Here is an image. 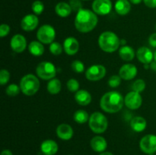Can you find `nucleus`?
<instances>
[{
	"instance_id": "1",
	"label": "nucleus",
	"mask_w": 156,
	"mask_h": 155,
	"mask_svg": "<svg viewBox=\"0 0 156 155\" xmlns=\"http://www.w3.org/2000/svg\"><path fill=\"white\" fill-rule=\"evenodd\" d=\"M98 22L97 15L89 9H81L75 18V27L81 33L91 31Z\"/></svg>"
},
{
	"instance_id": "2",
	"label": "nucleus",
	"mask_w": 156,
	"mask_h": 155,
	"mask_svg": "<svg viewBox=\"0 0 156 155\" xmlns=\"http://www.w3.org/2000/svg\"><path fill=\"white\" fill-rule=\"evenodd\" d=\"M124 100L121 94L117 91H110L102 96L100 106L102 110L109 113L117 112L123 108Z\"/></svg>"
},
{
	"instance_id": "3",
	"label": "nucleus",
	"mask_w": 156,
	"mask_h": 155,
	"mask_svg": "<svg viewBox=\"0 0 156 155\" xmlns=\"http://www.w3.org/2000/svg\"><path fill=\"white\" fill-rule=\"evenodd\" d=\"M98 45L104 52L114 53L120 46V40L114 32L105 31L99 36Z\"/></svg>"
},
{
	"instance_id": "4",
	"label": "nucleus",
	"mask_w": 156,
	"mask_h": 155,
	"mask_svg": "<svg viewBox=\"0 0 156 155\" xmlns=\"http://www.w3.org/2000/svg\"><path fill=\"white\" fill-rule=\"evenodd\" d=\"M21 91L26 96H32L36 94L40 88V81L37 78L32 74L24 75L20 81Z\"/></svg>"
},
{
	"instance_id": "5",
	"label": "nucleus",
	"mask_w": 156,
	"mask_h": 155,
	"mask_svg": "<svg viewBox=\"0 0 156 155\" xmlns=\"http://www.w3.org/2000/svg\"><path fill=\"white\" fill-rule=\"evenodd\" d=\"M89 128L96 134H101L107 130L108 121L107 117L100 112H94L91 114L88 120Z\"/></svg>"
},
{
	"instance_id": "6",
	"label": "nucleus",
	"mask_w": 156,
	"mask_h": 155,
	"mask_svg": "<svg viewBox=\"0 0 156 155\" xmlns=\"http://www.w3.org/2000/svg\"><path fill=\"white\" fill-rule=\"evenodd\" d=\"M36 73L43 80H51L56 76V68L51 62H42L37 66Z\"/></svg>"
},
{
	"instance_id": "7",
	"label": "nucleus",
	"mask_w": 156,
	"mask_h": 155,
	"mask_svg": "<svg viewBox=\"0 0 156 155\" xmlns=\"http://www.w3.org/2000/svg\"><path fill=\"white\" fill-rule=\"evenodd\" d=\"M37 37L38 40L44 44L52 43L56 37L55 29L49 24H44L41 26L37 30Z\"/></svg>"
},
{
	"instance_id": "8",
	"label": "nucleus",
	"mask_w": 156,
	"mask_h": 155,
	"mask_svg": "<svg viewBox=\"0 0 156 155\" xmlns=\"http://www.w3.org/2000/svg\"><path fill=\"white\" fill-rule=\"evenodd\" d=\"M140 147L142 151L147 154H153L156 152V135H149L143 137L140 142Z\"/></svg>"
},
{
	"instance_id": "9",
	"label": "nucleus",
	"mask_w": 156,
	"mask_h": 155,
	"mask_svg": "<svg viewBox=\"0 0 156 155\" xmlns=\"http://www.w3.org/2000/svg\"><path fill=\"white\" fill-rule=\"evenodd\" d=\"M106 74V68L102 65H94L90 66L85 71V77L91 81H97L103 78Z\"/></svg>"
},
{
	"instance_id": "10",
	"label": "nucleus",
	"mask_w": 156,
	"mask_h": 155,
	"mask_svg": "<svg viewBox=\"0 0 156 155\" xmlns=\"http://www.w3.org/2000/svg\"><path fill=\"white\" fill-rule=\"evenodd\" d=\"M112 2L111 0H94L92 3V10L96 15H107L111 12Z\"/></svg>"
},
{
	"instance_id": "11",
	"label": "nucleus",
	"mask_w": 156,
	"mask_h": 155,
	"mask_svg": "<svg viewBox=\"0 0 156 155\" xmlns=\"http://www.w3.org/2000/svg\"><path fill=\"white\" fill-rule=\"evenodd\" d=\"M143 98L140 93L136 91H130L126 95L124 98V103L127 108L130 109H137L141 106Z\"/></svg>"
},
{
	"instance_id": "12",
	"label": "nucleus",
	"mask_w": 156,
	"mask_h": 155,
	"mask_svg": "<svg viewBox=\"0 0 156 155\" xmlns=\"http://www.w3.org/2000/svg\"><path fill=\"white\" fill-rule=\"evenodd\" d=\"M10 46L14 52L21 53L25 50L27 47L26 38L21 34H15L11 39Z\"/></svg>"
},
{
	"instance_id": "13",
	"label": "nucleus",
	"mask_w": 156,
	"mask_h": 155,
	"mask_svg": "<svg viewBox=\"0 0 156 155\" xmlns=\"http://www.w3.org/2000/svg\"><path fill=\"white\" fill-rule=\"evenodd\" d=\"M38 24H39V19L37 15L29 14L22 18L21 21V27L25 31H32L36 29Z\"/></svg>"
},
{
	"instance_id": "14",
	"label": "nucleus",
	"mask_w": 156,
	"mask_h": 155,
	"mask_svg": "<svg viewBox=\"0 0 156 155\" xmlns=\"http://www.w3.org/2000/svg\"><path fill=\"white\" fill-rule=\"evenodd\" d=\"M137 74V68L133 64H125L119 71V75L122 79L129 81L133 79Z\"/></svg>"
},
{
	"instance_id": "15",
	"label": "nucleus",
	"mask_w": 156,
	"mask_h": 155,
	"mask_svg": "<svg viewBox=\"0 0 156 155\" xmlns=\"http://www.w3.org/2000/svg\"><path fill=\"white\" fill-rule=\"evenodd\" d=\"M136 56L138 60L145 65L151 63L154 59V53L152 50L146 46H142L138 49L136 52Z\"/></svg>"
},
{
	"instance_id": "16",
	"label": "nucleus",
	"mask_w": 156,
	"mask_h": 155,
	"mask_svg": "<svg viewBox=\"0 0 156 155\" xmlns=\"http://www.w3.org/2000/svg\"><path fill=\"white\" fill-rule=\"evenodd\" d=\"M73 129L71 126L66 123L59 125L56 128V135L60 139L64 141H68L70 140L73 136Z\"/></svg>"
},
{
	"instance_id": "17",
	"label": "nucleus",
	"mask_w": 156,
	"mask_h": 155,
	"mask_svg": "<svg viewBox=\"0 0 156 155\" xmlns=\"http://www.w3.org/2000/svg\"><path fill=\"white\" fill-rule=\"evenodd\" d=\"M63 48L66 53L69 56L76 54L79 50V43L75 37H68L64 40Z\"/></svg>"
},
{
	"instance_id": "18",
	"label": "nucleus",
	"mask_w": 156,
	"mask_h": 155,
	"mask_svg": "<svg viewBox=\"0 0 156 155\" xmlns=\"http://www.w3.org/2000/svg\"><path fill=\"white\" fill-rule=\"evenodd\" d=\"M41 150L44 155H55L58 151V144L53 140H45L41 144Z\"/></svg>"
},
{
	"instance_id": "19",
	"label": "nucleus",
	"mask_w": 156,
	"mask_h": 155,
	"mask_svg": "<svg viewBox=\"0 0 156 155\" xmlns=\"http://www.w3.org/2000/svg\"><path fill=\"white\" fill-rule=\"evenodd\" d=\"M90 145L93 150L98 153H102L105 152V150L108 147V143L105 138L101 136H94V138H91L90 141Z\"/></svg>"
},
{
	"instance_id": "20",
	"label": "nucleus",
	"mask_w": 156,
	"mask_h": 155,
	"mask_svg": "<svg viewBox=\"0 0 156 155\" xmlns=\"http://www.w3.org/2000/svg\"><path fill=\"white\" fill-rule=\"evenodd\" d=\"M75 100L81 106H87L91 101V95L85 90H79L75 94Z\"/></svg>"
},
{
	"instance_id": "21",
	"label": "nucleus",
	"mask_w": 156,
	"mask_h": 155,
	"mask_svg": "<svg viewBox=\"0 0 156 155\" xmlns=\"http://www.w3.org/2000/svg\"><path fill=\"white\" fill-rule=\"evenodd\" d=\"M114 9L118 15H127L131 10L130 2L129 0H117L114 5Z\"/></svg>"
},
{
	"instance_id": "22",
	"label": "nucleus",
	"mask_w": 156,
	"mask_h": 155,
	"mask_svg": "<svg viewBox=\"0 0 156 155\" xmlns=\"http://www.w3.org/2000/svg\"><path fill=\"white\" fill-rule=\"evenodd\" d=\"M55 12L61 18H66L73 12L71 6L69 3L65 2H60L57 3V5L55 7Z\"/></svg>"
},
{
	"instance_id": "23",
	"label": "nucleus",
	"mask_w": 156,
	"mask_h": 155,
	"mask_svg": "<svg viewBox=\"0 0 156 155\" xmlns=\"http://www.w3.org/2000/svg\"><path fill=\"white\" fill-rule=\"evenodd\" d=\"M130 126L134 132H141L146 129V126H147V122L143 117L136 116L131 120Z\"/></svg>"
},
{
	"instance_id": "24",
	"label": "nucleus",
	"mask_w": 156,
	"mask_h": 155,
	"mask_svg": "<svg viewBox=\"0 0 156 155\" xmlns=\"http://www.w3.org/2000/svg\"><path fill=\"white\" fill-rule=\"evenodd\" d=\"M120 57L124 61H132L135 57V51L129 46H122L119 50Z\"/></svg>"
},
{
	"instance_id": "25",
	"label": "nucleus",
	"mask_w": 156,
	"mask_h": 155,
	"mask_svg": "<svg viewBox=\"0 0 156 155\" xmlns=\"http://www.w3.org/2000/svg\"><path fill=\"white\" fill-rule=\"evenodd\" d=\"M28 50L34 56H41L44 54V47L42 43L39 41H32L28 45Z\"/></svg>"
},
{
	"instance_id": "26",
	"label": "nucleus",
	"mask_w": 156,
	"mask_h": 155,
	"mask_svg": "<svg viewBox=\"0 0 156 155\" xmlns=\"http://www.w3.org/2000/svg\"><path fill=\"white\" fill-rule=\"evenodd\" d=\"M61 81L57 78H53L48 82L47 85V89L50 94H56L61 91Z\"/></svg>"
},
{
	"instance_id": "27",
	"label": "nucleus",
	"mask_w": 156,
	"mask_h": 155,
	"mask_svg": "<svg viewBox=\"0 0 156 155\" xmlns=\"http://www.w3.org/2000/svg\"><path fill=\"white\" fill-rule=\"evenodd\" d=\"M89 118L90 117L88 116V112L83 109H79L73 115V119H74L75 122L79 123V124L85 123L89 120Z\"/></svg>"
},
{
	"instance_id": "28",
	"label": "nucleus",
	"mask_w": 156,
	"mask_h": 155,
	"mask_svg": "<svg viewBox=\"0 0 156 155\" xmlns=\"http://www.w3.org/2000/svg\"><path fill=\"white\" fill-rule=\"evenodd\" d=\"M31 9L33 12L34 13V15H41L44 10V3L41 1H40V0H36V1H34L32 3Z\"/></svg>"
},
{
	"instance_id": "29",
	"label": "nucleus",
	"mask_w": 156,
	"mask_h": 155,
	"mask_svg": "<svg viewBox=\"0 0 156 155\" xmlns=\"http://www.w3.org/2000/svg\"><path fill=\"white\" fill-rule=\"evenodd\" d=\"M20 90H21V88L16 84H11L6 88L5 93L9 97H15L19 94Z\"/></svg>"
},
{
	"instance_id": "30",
	"label": "nucleus",
	"mask_w": 156,
	"mask_h": 155,
	"mask_svg": "<svg viewBox=\"0 0 156 155\" xmlns=\"http://www.w3.org/2000/svg\"><path fill=\"white\" fill-rule=\"evenodd\" d=\"M132 88L133 91H136V92H138L140 94L146 88V82L143 79H137L133 84Z\"/></svg>"
},
{
	"instance_id": "31",
	"label": "nucleus",
	"mask_w": 156,
	"mask_h": 155,
	"mask_svg": "<svg viewBox=\"0 0 156 155\" xmlns=\"http://www.w3.org/2000/svg\"><path fill=\"white\" fill-rule=\"evenodd\" d=\"M50 53L55 56H59L62 53V47L60 43L58 42H53L50 43Z\"/></svg>"
},
{
	"instance_id": "32",
	"label": "nucleus",
	"mask_w": 156,
	"mask_h": 155,
	"mask_svg": "<svg viewBox=\"0 0 156 155\" xmlns=\"http://www.w3.org/2000/svg\"><path fill=\"white\" fill-rule=\"evenodd\" d=\"M72 69L76 73H82L85 71V65L83 62L79 60H75L71 64Z\"/></svg>"
},
{
	"instance_id": "33",
	"label": "nucleus",
	"mask_w": 156,
	"mask_h": 155,
	"mask_svg": "<svg viewBox=\"0 0 156 155\" xmlns=\"http://www.w3.org/2000/svg\"><path fill=\"white\" fill-rule=\"evenodd\" d=\"M67 88L71 92H77L79 89V83L76 79L71 78L67 81Z\"/></svg>"
},
{
	"instance_id": "34",
	"label": "nucleus",
	"mask_w": 156,
	"mask_h": 155,
	"mask_svg": "<svg viewBox=\"0 0 156 155\" xmlns=\"http://www.w3.org/2000/svg\"><path fill=\"white\" fill-rule=\"evenodd\" d=\"M10 79V73L8 70L2 69L0 71V84L5 85Z\"/></svg>"
},
{
	"instance_id": "35",
	"label": "nucleus",
	"mask_w": 156,
	"mask_h": 155,
	"mask_svg": "<svg viewBox=\"0 0 156 155\" xmlns=\"http://www.w3.org/2000/svg\"><path fill=\"white\" fill-rule=\"evenodd\" d=\"M121 78L120 75H112L108 80V85L111 88H117L120 84L121 82Z\"/></svg>"
},
{
	"instance_id": "36",
	"label": "nucleus",
	"mask_w": 156,
	"mask_h": 155,
	"mask_svg": "<svg viewBox=\"0 0 156 155\" xmlns=\"http://www.w3.org/2000/svg\"><path fill=\"white\" fill-rule=\"evenodd\" d=\"M69 4L71 6L72 9L74 12H79L81 9H82V3L81 0H69Z\"/></svg>"
},
{
	"instance_id": "37",
	"label": "nucleus",
	"mask_w": 156,
	"mask_h": 155,
	"mask_svg": "<svg viewBox=\"0 0 156 155\" xmlns=\"http://www.w3.org/2000/svg\"><path fill=\"white\" fill-rule=\"evenodd\" d=\"M10 32V27L8 24H2L0 26V36L1 37H5L7 36Z\"/></svg>"
},
{
	"instance_id": "38",
	"label": "nucleus",
	"mask_w": 156,
	"mask_h": 155,
	"mask_svg": "<svg viewBox=\"0 0 156 155\" xmlns=\"http://www.w3.org/2000/svg\"><path fill=\"white\" fill-rule=\"evenodd\" d=\"M143 2L147 7L150 9H155L156 8V0H143Z\"/></svg>"
},
{
	"instance_id": "39",
	"label": "nucleus",
	"mask_w": 156,
	"mask_h": 155,
	"mask_svg": "<svg viewBox=\"0 0 156 155\" xmlns=\"http://www.w3.org/2000/svg\"><path fill=\"white\" fill-rule=\"evenodd\" d=\"M149 45L152 47H156V33H152L149 38Z\"/></svg>"
},
{
	"instance_id": "40",
	"label": "nucleus",
	"mask_w": 156,
	"mask_h": 155,
	"mask_svg": "<svg viewBox=\"0 0 156 155\" xmlns=\"http://www.w3.org/2000/svg\"><path fill=\"white\" fill-rule=\"evenodd\" d=\"M1 155H13V153H12V152L10 150L5 149V150H3L2 151Z\"/></svg>"
},
{
	"instance_id": "41",
	"label": "nucleus",
	"mask_w": 156,
	"mask_h": 155,
	"mask_svg": "<svg viewBox=\"0 0 156 155\" xmlns=\"http://www.w3.org/2000/svg\"><path fill=\"white\" fill-rule=\"evenodd\" d=\"M129 1L130 2V3H132V4L138 5L140 4V3H141L142 1H143V0H129Z\"/></svg>"
},
{
	"instance_id": "42",
	"label": "nucleus",
	"mask_w": 156,
	"mask_h": 155,
	"mask_svg": "<svg viewBox=\"0 0 156 155\" xmlns=\"http://www.w3.org/2000/svg\"><path fill=\"white\" fill-rule=\"evenodd\" d=\"M151 68H152L153 70H155V71H156V62H155V61L152 63V65H151Z\"/></svg>"
},
{
	"instance_id": "43",
	"label": "nucleus",
	"mask_w": 156,
	"mask_h": 155,
	"mask_svg": "<svg viewBox=\"0 0 156 155\" xmlns=\"http://www.w3.org/2000/svg\"><path fill=\"white\" fill-rule=\"evenodd\" d=\"M99 155H114L112 153H111V152H102V153H101Z\"/></svg>"
},
{
	"instance_id": "44",
	"label": "nucleus",
	"mask_w": 156,
	"mask_h": 155,
	"mask_svg": "<svg viewBox=\"0 0 156 155\" xmlns=\"http://www.w3.org/2000/svg\"><path fill=\"white\" fill-rule=\"evenodd\" d=\"M126 40H125L124 39H123V40H120V44H122V46H126L125 45V44H126Z\"/></svg>"
},
{
	"instance_id": "45",
	"label": "nucleus",
	"mask_w": 156,
	"mask_h": 155,
	"mask_svg": "<svg viewBox=\"0 0 156 155\" xmlns=\"http://www.w3.org/2000/svg\"><path fill=\"white\" fill-rule=\"evenodd\" d=\"M154 60L156 62V50L155 51V53H154Z\"/></svg>"
},
{
	"instance_id": "46",
	"label": "nucleus",
	"mask_w": 156,
	"mask_h": 155,
	"mask_svg": "<svg viewBox=\"0 0 156 155\" xmlns=\"http://www.w3.org/2000/svg\"><path fill=\"white\" fill-rule=\"evenodd\" d=\"M82 1H89V0H82Z\"/></svg>"
},
{
	"instance_id": "47",
	"label": "nucleus",
	"mask_w": 156,
	"mask_h": 155,
	"mask_svg": "<svg viewBox=\"0 0 156 155\" xmlns=\"http://www.w3.org/2000/svg\"><path fill=\"white\" fill-rule=\"evenodd\" d=\"M149 155H154V154H149Z\"/></svg>"
},
{
	"instance_id": "48",
	"label": "nucleus",
	"mask_w": 156,
	"mask_h": 155,
	"mask_svg": "<svg viewBox=\"0 0 156 155\" xmlns=\"http://www.w3.org/2000/svg\"><path fill=\"white\" fill-rule=\"evenodd\" d=\"M155 29H156V25H155Z\"/></svg>"
},
{
	"instance_id": "49",
	"label": "nucleus",
	"mask_w": 156,
	"mask_h": 155,
	"mask_svg": "<svg viewBox=\"0 0 156 155\" xmlns=\"http://www.w3.org/2000/svg\"><path fill=\"white\" fill-rule=\"evenodd\" d=\"M69 155H71V154H69Z\"/></svg>"
}]
</instances>
